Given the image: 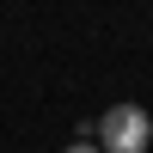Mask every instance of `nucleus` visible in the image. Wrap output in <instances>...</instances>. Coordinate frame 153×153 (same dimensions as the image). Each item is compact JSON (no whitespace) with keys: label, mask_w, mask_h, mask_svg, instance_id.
I'll use <instances>...</instances> for the list:
<instances>
[{"label":"nucleus","mask_w":153,"mask_h":153,"mask_svg":"<svg viewBox=\"0 0 153 153\" xmlns=\"http://www.w3.org/2000/svg\"><path fill=\"white\" fill-rule=\"evenodd\" d=\"M92 141H98V153H147L153 147V117L141 104H110L92 123Z\"/></svg>","instance_id":"1"},{"label":"nucleus","mask_w":153,"mask_h":153,"mask_svg":"<svg viewBox=\"0 0 153 153\" xmlns=\"http://www.w3.org/2000/svg\"><path fill=\"white\" fill-rule=\"evenodd\" d=\"M61 153H98V141H68Z\"/></svg>","instance_id":"2"}]
</instances>
